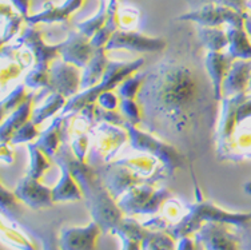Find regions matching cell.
<instances>
[{"label": "cell", "mask_w": 251, "mask_h": 250, "mask_svg": "<svg viewBox=\"0 0 251 250\" xmlns=\"http://www.w3.org/2000/svg\"><path fill=\"white\" fill-rule=\"evenodd\" d=\"M136 101L150 133L188 150L211 130L219 103L213 86H206L195 68L170 59L147 71Z\"/></svg>", "instance_id": "cell-1"}, {"label": "cell", "mask_w": 251, "mask_h": 250, "mask_svg": "<svg viewBox=\"0 0 251 250\" xmlns=\"http://www.w3.org/2000/svg\"><path fill=\"white\" fill-rule=\"evenodd\" d=\"M206 222H221L230 226L245 227L251 223V213L227 212L207 201H198L188 206L187 213L176 223L167 229L171 236L178 241L183 237L195 234Z\"/></svg>", "instance_id": "cell-2"}, {"label": "cell", "mask_w": 251, "mask_h": 250, "mask_svg": "<svg viewBox=\"0 0 251 250\" xmlns=\"http://www.w3.org/2000/svg\"><path fill=\"white\" fill-rule=\"evenodd\" d=\"M143 64H145L143 58L135 59L131 62L110 60L100 82L90 88L79 91L76 95L67 99V103L60 112V115H75L83 107L88 106L91 103H97L99 95H101L103 92L114 91L126 78L138 71Z\"/></svg>", "instance_id": "cell-3"}, {"label": "cell", "mask_w": 251, "mask_h": 250, "mask_svg": "<svg viewBox=\"0 0 251 250\" xmlns=\"http://www.w3.org/2000/svg\"><path fill=\"white\" fill-rule=\"evenodd\" d=\"M125 129L128 133V142L131 147L138 151L149 153L151 157L158 159L167 175H173L179 167L184 165V155L174 144L155 137L152 133L140 130L139 127H136L130 122L126 123Z\"/></svg>", "instance_id": "cell-4"}, {"label": "cell", "mask_w": 251, "mask_h": 250, "mask_svg": "<svg viewBox=\"0 0 251 250\" xmlns=\"http://www.w3.org/2000/svg\"><path fill=\"white\" fill-rule=\"evenodd\" d=\"M171 198V193L164 188L156 189L151 183H139L123 194L118 205L127 216L135 214H156L164 202Z\"/></svg>", "instance_id": "cell-5"}, {"label": "cell", "mask_w": 251, "mask_h": 250, "mask_svg": "<svg viewBox=\"0 0 251 250\" xmlns=\"http://www.w3.org/2000/svg\"><path fill=\"white\" fill-rule=\"evenodd\" d=\"M247 12H239L226 5L206 4L179 16V20L194 22L202 27H245Z\"/></svg>", "instance_id": "cell-6"}, {"label": "cell", "mask_w": 251, "mask_h": 250, "mask_svg": "<svg viewBox=\"0 0 251 250\" xmlns=\"http://www.w3.org/2000/svg\"><path fill=\"white\" fill-rule=\"evenodd\" d=\"M80 68L64 62L63 59H55L50 66V86L43 90L47 92H58L70 99L80 91Z\"/></svg>", "instance_id": "cell-7"}, {"label": "cell", "mask_w": 251, "mask_h": 250, "mask_svg": "<svg viewBox=\"0 0 251 250\" xmlns=\"http://www.w3.org/2000/svg\"><path fill=\"white\" fill-rule=\"evenodd\" d=\"M20 46L27 47L29 53L34 55V67L40 70H50L51 63L60 55V43L55 46L44 43L42 31L36 28V26L25 27V31L18 39Z\"/></svg>", "instance_id": "cell-8"}, {"label": "cell", "mask_w": 251, "mask_h": 250, "mask_svg": "<svg viewBox=\"0 0 251 250\" xmlns=\"http://www.w3.org/2000/svg\"><path fill=\"white\" fill-rule=\"evenodd\" d=\"M227 226L221 222H206L195 233V241L204 250H241L238 234Z\"/></svg>", "instance_id": "cell-9"}, {"label": "cell", "mask_w": 251, "mask_h": 250, "mask_svg": "<svg viewBox=\"0 0 251 250\" xmlns=\"http://www.w3.org/2000/svg\"><path fill=\"white\" fill-rule=\"evenodd\" d=\"M164 48H166L164 39L151 38L140 32L126 31V29H116L106 46L107 51L128 50V51H138V53H158Z\"/></svg>", "instance_id": "cell-10"}, {"label": "cell", "mask_w": 251, "mask_h": 250, "mask_svg": "<svg viewBox=\"0 0 251 250\" xmlns=\"http://www.w3.org/2000/svg\"><path fill=\"white\" fill-rule=\"evenodd\" d=\"M98 173L107 190L115 199H119L123 194H126L131 188L139 185L142 181L135 171H132L130 167L118 161L108 166H103L98 170Z\"/></svg>", "instance_id": "cell-11"}, {"label": "cell", "mask_w": 251, "mask_h": 250, "mask_svg": "<svg viewBox=\"0 0 251 250\" xmlns=\"http://www.w3.org/2000/svg\"><path fill=\"white\" fill-rule=\"evenodd\" d=\"M101 229L95 221L86 226L63 227L59 236L60 250H97Z\"/></svg>", "instance_id": "cell-12"}, {"label": "cell", "mask_w": 251, "mask_h": 250, "mask_svg": "<svg viewBox=\"0 0 251 250\" xmlns=\"http://www.w3.org/2000/svg\"><path fill=\"white\" fill-rule=\"evenodd\" d=\"M95 134L97 138L94 144V153L97 151L98 154H100L101 162L104 164L114 158L122 144L128 140V133L125 127L110 123H100L95 129Z\"/></svg>", "instance_id": "cell-13"}, {"label": "cell", "mask_w": 251, "mask_h": 250, "mask_svg": "<svg viewBox=\"0 0 251 250\" xmlns=\"http://www.w3.org/2000/svg\"><path fill=\"white\" fill-rule=\"evenodd\" d=\"M14 193L22 202L34 210L47 209L55 203L52 198V189L44 186L40 179L32 178L28 174L16 185Z\"/></svg>", "instance_id": "cell-14"}, {"label": "cell", "mask_w": 251, "mask_h": 250, "mask_svg": "<svg viewBox=\"0 0 251 250\" xmlns=\"http://www.w3.org/2000/svg\"><path fill=\"white\" fill-rule=\"evenodd\" d=\"M246 95L247 91L232 96H223V99L221 101L222 112H221V120H219L217 133L219 151H222L223 147L227 146V143L232 139V137L235 134L238 126V109L242 102L245 101Z\"/></svg>", "instance_id": "cell-15"}, {"label": "cell", "mask_w": 251, "mask_h": 250, "mask_svg": "<svg viewBox=\"0 0 251 250\" xmlns=\"http://www.w3.org/2000/svg\"><path fill=\"white\" fill-rule=\"evenodd\" d=\"M95 53L91 40L80 31L70 32L68 38L60 43V56L64 62L71 63L79 68H84Z\"/></svg>", "instance_id": "cell-16"}, {"label": "cell", "mask_w": 251, "mask_h": 250, "mask_svg": "<svg viewBox=\"0 0 251 250\" xmlns=\"http://www.w3.org/2000/svg\"><path fill=\"white\" fill-rule=\"evenodd\" d=\"M234 59L225 53H211L208 51L204 59V68L207 72L208 79L211 81L213 84L214 95L217 98V101H222L223 99V82L226 79V75Z\"/></svg>", "instance_id": "cell-17"}, {"label": "cell", "mask_w": 251, "mask_h": 250, "mask_svg": "<svg viewBox=\"0 0 251 250\" xmlns=\"http://www.w3.org/2000/svg\"><path fill=\"white\" fill-rule=\"evenodd\" d=\"M83 3H84V0H66L60 5L49 3L44 5V10L42 12L28 15V16H25V20L29 26H38L40 23H64L70 19V16L75 11L82 7Z\"/></svg>", "instance_id": "cell-18"}, {"label": "cell", "mask_w": 251, "mask_h": 250, "mask_svg": "<svg viewBox=\"0 0 251 250\" xmlns=\"http://www.w3.org/2000/svg\"><path fill=\"white\" fill-rule=\"evenodd\" d=\"M60 167V178L52 189L53 202H76L83 199L82 189L74 178L68 165L60 158H55Z\"/></svg>", "instance_id": "cell-19"}, {"label": "cell", "mask_w": 251, "mask_h": 250, "mask_svg": "<svg viewBox=\"0 0 251 250\" xmlns=\"http://www.w3.org/2000/svg\"><path fill=\"white\" fill-rule=\"evenodd\" d=\"M251 78V60L234 59L223 82V96H232L249 91Z\"/></svg>", "instance_id": "cell-20"}, {"label": "cell", "mask_w": 251, "mask_h": 250, "mask_svg": "<svg viewBox=\"0 0 251 250\" xmlns=\"http://www.w3.org/2000/svg\"><path fill=\"white\" fill-rule=\"evenodd\" d=\"M147 231L149 229L143 223L130 217H125L111 233L122 240V250H142V242Z\"/></svg>", "instance_id": "cell-21"}, {"label": "cell", "mask_w": 251, "mask_h": 250, "mask_svg": "<svg viewBox=\"0 0 251 250\" xmlns=\"http://www.w3.org/2000/svg\"><path fill=\"white\" fill-rule=\"evenodd\" d=\"M32 106H34V92L29 94L27 101L23 105H20L16 110L12 111L10 115L3 119L1 127H0V140H1V143H10L15 133L31 119L32 111H34Z\"/></svg>", "instance_id": "cell-22"}, {"label": "cell", "mask_w": 251, "mask_h": 250, "mask_svg": "<svg viewBox=\"0 0 251 250\" xmlns=\"http://www.w3.org/2000/svg\"><path fill=\"white\" fill-rule=\"evenodd\" d=\"M66 118L67 116L64 115L56 116L52 120V123L46 130L40 133L39 138L35 142V143L38 144L39 149L43 150L50 158H53L59 151V149H60V146H62L63 125L66 122Z\"/></svg>", "instance_id": "cell-23"}, {"label": "cell", "mask_w": 251, "mask_h": 250, "mask_svg": "<svg viewBox=\"0 0 251 250\" xmlns=\"http://www.w3.org/2000/svg\"><path fill=\"white\" fill-rule=\"evenodd\" d=\"M106 51V48H97L91 60L88 62L86 67L83 68L80 91L95 86L101 81V78L106 72L107 66H108V62H110L107 58Z\"/></svg>", "instance_id": "cell-24"}, {"label": "cell", "mask_w": 251, "mask_h": 250, "mask_svg": "<svg viewBox=\"0 0 251 250\" xmlns=\"http://www.w3.org/2000/svg\"><path fill=\"white\" fill-rule=\"evenodd\" d=\"M227 38H228V47L227 54L232 59H245L251 60V36L246 28L239 27H227Z\"/></svg>", "instance_id": "cell-25"}, {"label": "cell", "mask_w": 251, "mask_h": 250, "mask_svg": "<svg viewBox=\"0 0 251 250\" xmlns=\"http://www.w3.org/2000/svg\"><path fill=\"white\" fill-rule=\"evenodd\" d=\"M66 103H67V98H64L62 94L50 92V95L44 99L43 103L39 107H35L31 119L34 120L36 125H42L44 120L55 116L58 112H62Z\"/></svg>", "instance_id": "cell-26"}, {"label": "cell", "mask_w": 251, "mask_h": 250, "mask_svg": "<svg viewBox=\"0 0 251 250\" xmlns=\"http://www.w3.org/2000/svg\"><path fill=\"white\" fill-rule=\"evenodd\" d=\"M198 38L206 50L211 53H221L228 47L226 29L222 27H198Z\"/></svg>", "instance_id": "cell-27"}, {"label": "cell", "mask_w": 251, "mask_h": 250, "mask_svg": "<svg viewBox=\"0 0 251 250\" xmlns=\"http://www.w3.org/2000/svg\"><path fill=\"white\" fill-rule=\"evenodd\" d=\"M29 154V167L28 175L32 178L40 179L43 177L46 171L51 167V158L44 153L43 150H40L36 143H28L27 146Z\"/></svg>", "instance_id": "cell-28"}, {"label": "cell", "mask_w": 251, "mask_h": 250, "mask_svg": "<svg viewBox=\"0 0 251 250\" xmlns=\"http://www.w3.org/2000/svg\"><path fill=\"white\" fill-rule=\"evenodd\" d=\"M175 241L169 231L149 229L142 242V250H176Z\"/></svg>", "instance_id": "cell-29"}, {"label": "cell", "mask_w": 251, "mask_h": 250, "mask_svg": "<svg viewBox=\"0 0 251 250\" xmlns=\"http://www.w3.org/2000/svg\"><path fill=\"white\" fill-rule=\"evenodd\" d=\"M107 19H108V4H106L104 0H101L98 14L94 15L90 19L84 20L82 23H77L76 29L80 31L83 35H86L87 38L91 39L106 24Z\"/></svg>", "instance_id": "cell-30"}, {"label": "cell", "mask_w": 251, "mask_h": 250, "mask_svg": "<svg viewBox=\"0 0 251 250\" xmlns=\"http://www.w3.org/2000/svg\"><path fill=\"white\" fill-rule=\"evenodd\" d=\"M146 77H147V72L136 71L131 74L130 77L126 78L116 88V92L121 96V99H136Z\"/></svg>", "instance_id": "cell-31"}, {"label": "cell", "mask_w": 251, "mask_h": 250, "mask_svg": "<svg viewBox=\"0 0 251 250\" xmlns=\"http://www.w3.org/2000/svg\"><path fill=\"white\" fill-rule=\"evenodd\" d=\"M1 16H3L1 46H4L8 40H11L15 35L19 32L20 24L25 19V16L22 14H14L11 10H8V12H7L5 5H3V8H1Z\"/></svg>", "instance_id": "cell-32"}, {"label": "cell", "mask_w": 251, "mask_h": 250, "mask_svg": "<svg viewBox=\"0 0 251 250\" xmlns=\"http://www.w3.org/2000/svg\"><path fill=\"white\" fill-rule=\"evenodd\" d=\"M29 96V92L25 91V84H18L14 90L4 96L0 103V111H1V116L4 119L5 115H10L12 111H15L20 105H23L27 98Z\"/></svg>", "instance_id": "cell-33"}, {"label": "cell", "mask_w": 251, "mask_h": 250, "mask_svg": "<svg viewBox=\"0 0 251 250\" xmlns=\"http://www.w3.org/2000/svg\"><path fill=\"white\" fill-rule=\"evenodd\" d=\"M20 201L16 197L14 192H10L4 188V185H1V214L8 220V221L16 222L22 216L20 210Z\"/></svg>", "instance_id": "cell-34"}, {"label": "cell", "mask_w": 251, "mask_h": 250, "mask_svg": "<svg viewBox=\"0 0 251 250\" xmlns=\"http://www.w3.org/2000/svg\"><path fill=\"white\" fill-rule=\"evenodd\" d=\"M1 240L4 244L18 250H35L32 242L25 234H22L14 227L7 226L5 223H1Z\"/></svg>", "instance_id": "cell-35"}, {"label": "cell", "mask_w": 251, "mask_h": 250, "mask_svg": "<svg viewBox=\"0 0 251 250\" xmlns=\"http://www.w3.org/2000/svg\"><path fill=\"white\" fill-rule=\"evenodd\" d=\"M121 164L130 167L132 171H135L140 178L145 179V177H152L154 170L156 168V162L154 157H140V158L121 159L118 161Z\"/></svg>", "instance_id": "cell-36"}, {"label": "cell", "mask_w": 251, "mask_h": 250, "mask_svg": "<svg viewBox=\"0 0 251 250\" xmlns=\"http://www.w3.org/2000/svg\"><path fill=\"white\" fill-rule=\"evenodd\" d=\"M119 112L125 116L127 122H130L132 125L138 126L143 122L142 107L136 99H122L119 105Z\"/></svg>", "instance_id": "cell-37"}, {"label": "cell", "mask_w": 251, "mask_h": 250, "mask_svg": "<svg viewBox=\"0 0 251 250\" xmlns=\"http://www.w3.org/2000/svg\"><path fill=\"white\" fill-rule=\"evenodd\" d=\"M38 126L35 123L34 120L29 119L25 125H23L20 127L19 130L15 133V135L12 137L10 144L12 146H16V144H22V143H31L32 140L38 139L39 135V129Z\"/></svg>", "instance_id": "cell-38"}, {"label": "cell", "mask_w": 251, "mask_h": 250, "mask_svg": "<svg viewBox=\"0 0 251 250\" xmlns=\"http://www.w3.org/2000/svg\"><path fill=\"white\" fill-rule=\"evenodd\" d=\"M25 84L32 90L38 88H49L50 86V70H40L32 67V70L27 74L25 79Z\"/></svg>", "instance_id": "cell-39"}, {"label": "cell", "mask_w": 251, "mask_h": 250, "mask_svg": "<svg viewBox=\"0 0 251 250\" xmlns=\"http://www.w3.org/2000/svg\"><path fill=\"white\" fill-rule=\"evenodd\" d=\"M188 5L191 7V10L199 8L202 5L206 4H218V5H226L232 10H237L239 12H246L247 0H187Z\"/></svg>", "instance_id": "cell-40"}, {"label": "cell", "mask_w": 251, "mask_h": 250, "mask_svg": "<svg viewBox=\"0 0 251 250\" xmlns=\"http://www.w3.org/2000/svg\"><path fill=\"white\" fill-rule=\"evenodd\" d=\"M95 120H97V123H110V125L121 126V127H125V125L127 123V120L121 112H118L116 110H106L99 106L98 103L97 110H95Z\"/></svg>", "instance_id": "cell-41"}, {"label": "cell", "mask_w": 251, "mask_h": 250, "mask_svg": "<svg viewBox=\"0 0 251 250\" xmlns=\"http://www.w3.org/2000/svg\"><path fill=\"white\" fill-rule=\"evenodd\" d=\"M88 144L90 142H88L87 133H77L71 140V150L76 159H79L80 162H86Z\"/></svg>", "instance_id": "cell-42"}, {"label": "cell", "mask_w": 251, "mask_h": 250, "mask_svg": "<svg viewBox=\"0 0 251 250\" xmlns=\"http://www.w3.org/2000/svg\"><path fill=\"white\" fill-rule=\"evenodd\" d=\"M34 233L42 242L43 250H60L59 237L53 230H35Z\"/></svg>", "instance_id": "cell-43"}, {"label": "cell", "mask_w": 251, "mask_h": 250, "mask_svg": "<svg viewBox=\"0 0 251 250\" xmlns=\"http://www.w3.org/2000/svg\"><path fill=\"white\" fill-rule=\"evenodd\" d=\"M121 101V96L118 95V92L108 91L99 95L97 103L106 110H116V109H119Z\"/></svg>", "instance_id": "cell-44"}, {"label": "cell", "mask_w": 251, "mask_h": 250, "mask_svg": "<svg viewBox=\"0 0 251 250\" xmlns=\"http://www.w3.org/2000/svg\"><path fill=\"white\" fill-rule=\"evenodd\" d=\"M241 250H251V223L245 227H237Z\"/></svg>", "instance_id": "cell-45"}, {"label": "cell", "mask_w": 251, "mask_h": 250, "mask_svg": "<svg viewBox=\"0 0 251 250\" xmlns=\"http://www.w3.org/2000/svg\"><path fill=\"white\" fill-rule=\"evenodd\" d=\"M251 118V94H247L245 101L242 102L238 109V125Z\"/></svg>", "instance_id": "cell-46"}, {"label": "cell", "mask_w": 251, "mask_h": 250, "mask_svg": "<svg viewBox=\"0 0 251 250\" xmlns=\"http://www.w3.org/2000/svg\"><path fill=\"white\" fill-rule=\"evenodd\" d=\"M197 242L191 237H183L176 242V250H195Z\"/></svg>", "instance_id": "cell-47"}, {"label": "cell", "mask_w": 251, "mask_h": 250, "mask_svg": "<svg viewBox=\"0 0 251 250\" xmlns=\"http://www.w3.org/2000/svg\"><path fill=\"white\" fill-rule=\"evenodd\" d=\"M11 3L14 4V7L18 10L19 14H22L23 16H28L29 11V3L31 0H11Z\"/></svg>", "instance_id": "cell-48"}, {"label": "cell", "mask_w": 251, "mask_h": 250, "mask_svg": "<svg viewBox=\"0 0 251 250\" xmlns=\"http://www.w3.org/2000/svg\"><path fill=\"white\" fill-rule=\"evenodd\" d=\"M10 143H1V159L7 162V164H12L14 162V157H12V151H11Z\"/></svg>", "instance_id": "cell-49"}, {"label": "cell", "mask_w": 251, "mask_h": 250, "mask_svg": "<svg viewBox=\"0 0 251 250\" xmlns=\"http://www.w3.org/2000/svg\"><path fill=\"white\" fill-rule=\"evenodd\" d=\"M245 28L249 32V35H251V15L249 14L246 16V22H245Z\"/></svg>", "instance_id": "cell-50"}, {"label": "cell", "mask_w": 251, "mask_h": 250, "mask_svg": "<svg viewBox=\"0 0 251 250\" xmlns=\"http://www.w3.org/2000/svg\"><path fill=\"white\" fill-rule=\"evenodd\" d=\"M245 189H246V192L249 193V194H251V182L246 183V185H245Z\"/></svg>", "instance_id": "cell-51"}, {"label": "cell", "mask_w": 251, "mask_h": 250, "mask_svg": "<svg viewBox=\"0 0 251 250\" xmlns=\"http://www.w3.org/2000/svg\"><path fill=\"white\" fill-rule=\"evenodd\" d=\"M108 4H110V5H116V4H118V0H108Z\"/></svg>", "instance_id": "cell-52"}, {"label": "cell", "mask_w": 251, "mask_h": 250, "mask_svg": "<svg viewBox=\"0 0 251 250\" xmlns=\"http://www.w3.org/2000/svg\"><path fill=\"white\" fill-rule=\"evenodd\" d=\"M195 242H197V241H195ZM195 250H204V249H203V246L201 245V244H198V242H197V248H195Z\"/></svg>", "instance_id": "cell-53"}, {"label": "cell", "mask_w": 251, "mask_h": 250, "mask_svg": "<svg viewBox=\"0 0 251 250\" xmlns=\"http://www.w3.org/2000/svg\"><path fill=\"white\" fill-rule=\"evenodd\" d=\"M246 7H247V10H251V0H247Z\"/></svg>", "instance_id": "cell-54"}, {"label": "cell", "mask_w": 251, "mask_h": 250, "mask_svg": "<svg viewBox=\"0 0 251 250\" xmlns=\"http://www.w3.org/2000/svg\"><path fill=\"white\" fill-rule=\"evenodd\" d=\"M249 91H251V78H250V84H249Z\"/></svg>", "instance_id": "cell-55"}, {"label": "cell", "mask_w": 251, "mask_h": 250, "mask_svg": "<svg viewBox=\"0 0 251 250\" xmlns=\"http://www.w3.org/2000/svg\"><path fill=\"white\" fill-rule=\"evenodd\" d=\"M250 36H251V35H250Z\"/></svg>", "instance_id": "cell-56"}]
</instances>
